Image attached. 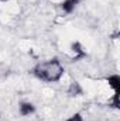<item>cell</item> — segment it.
Returning a JSON list of instances; mask_svg holds the SVG:
<instances>
[{
  "label": "cell",
  "mask_w": 120,
  "mask_h": 121,
  "mask_svg": "<svg viewBox=\"0 0 120 121\" xmlns=\"http://www.w3.org/2000/svg\"><path fill=\"white\" fill-rule=\"evenodd\" d=\"M64 72H65V69L60 62V59H57V58L48 59L45 62H40L32 69V73L35 78H38L42 82H48V83L60 82L61 78L64 76Z\"/></svg>",
  "instance_id": "6da1fadb"
},
{
  "label": "cell",
  "mask_w": 120,
  "mask_h": 121,
  "mask_svg": "<svg viewBox=\"0 0 120 121\" xmlns=\"http://www.w3.org/2000/svg\"><path fill=\"white\" fill-rule=\"evenodd\" d=\"M69 54L72 56V59H79V58H83L86 55V52L83 51V47L76 41V42H72L71 44V48H69Z\"/></svg>",
  "instance_id": "7a4b0ae2"
},
{
  "label": "cell",
  "mask_w": 120,
  "mask_h": 121,
  "mask_svg": "<svg viewBox=\"0 0 120 121\" xmlns=\"http://www.w3.org/2000/svg\"><path fill=\"white\" fill-rule=\"evenodd\" d=\"M34 111H35V107H34L32 103L24 101V103H21V104L18 106V113H20V116H23V117H27V116L34 114Z\"/></svg>",
  "instance_id": "3957f363"
},
{
  "label": "cell",
  "mask_w": 120,
  "mask_h": 121,
  "mask_svg": "<svg viewBox=\"0 0 120 121\" xmlns=\"http://www.w3.org/2000/svg\"><path fill=\"white\" fill-rule=\"evenodd\" d=\"M109 83V87L113 90V93H120V76L119 75H112L106 79Z\"/></svg>",
  "instance_id": "277c9868"
},
{
  "label": "cell",
  "mask_w": 120,
  "mask_h": 121,
  "mask_svg": "<svg viewBox=\"0 0 120 121\" xmlns=\"http://www.w3.org/2000/svg\"><path fill=\"white\" fill-rule=\"evenodd\" d=\"M78 3H79V0H62V3H61V9H62L64 13L69 14V13H72V11L75 10V7H76Z\"/></svg>",
  "instance_id": "5b68a950"
},
{
  "label": "cell",
  "mask_w": 120,
  "mask_h": 121,
  "mask_svg": "<svg viewBox=\"0 0 120 121\" xmlns=\"http://www.w3.org/2000/svg\"><path fill=\"white\" fill-rule=\"evenodd\" d=\"M69 94L71 96H78V94H82V89H81V86H79V83H76V82H72L71 83V86H69Z\"/></svg>",
  "instance_id": "8992f818"
},
{
  "label": "cell",
  "mask_w": 120,
  "mask_h": 121,
  "mask_svg": "<svg viewBox=\"0 0 120 121\" xmlns=\"http://www.w3.org/2000/svg\"><path fill=\"white\" fill-rule=\"evenodd\" d=\"M66 121H83V118L81 117V114H74L72 117H69Z\"/></svg>",
  "instance_id": "52a82bcc"
},
{
  "label": "cell",
  "mask_w": 120,
  "mask_h": 121,
  "mask_svg": "<svg viewBox=\"0 0 120 121\" xmlns=\"http://www.w3.org/2000/svg\"><path fill=\"white\" fill-rule=\"evenodd\" d=\"M0 1H3V3H6V1H9V0H0Z\"/></svg>",
  "instance_id": "ba28073f"
}]
</instances>
